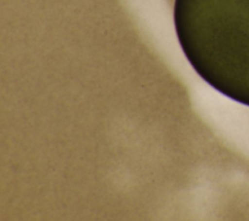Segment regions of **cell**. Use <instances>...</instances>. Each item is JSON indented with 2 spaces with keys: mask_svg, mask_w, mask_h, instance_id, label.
<instances>
[{
  "mask_svg": "<svg viewBox=\"0 0 249 221\" xmlns=\"http://www.w3.org/2000/svg\"><path fill=\"white\" fill-rule=\"evenodd\" d=\"M173 20L198 76L249 106V0H174Z\"/></svg>",
  "mask_w": 249,
  "mask_h": 221,
  "instance_id": "1",
  "label": "cell"
}]
</instances>
